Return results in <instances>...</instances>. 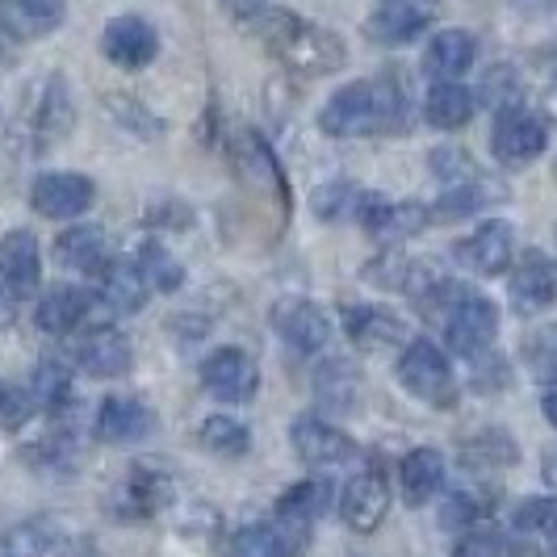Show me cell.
<instances>
[{"instance_id":"8992f818","label":"cell","mask_w":557,"mask_h":557,"mask_svg":"<svg viewBox=\"0 0 557 557\" xmlns=\"http://www.w3.org/2000/svg\"><path fill=\"white\" fill-rule=\"evenodd\" d=\"M453 256L474 277H499V273H507L516 264V256H520L516 251V231H511V223H503V219H486L466 239L453 244Z\"/></svg>"},{"instance_id":"d6986e66","label":"cell","mask_w":557,"mask_h":557,"mask_svg":"<svg viewBox=\"0 0 557 557\" xmlns=\"http://www.w3.org/2000/svg\"><path fill=\"white\" fill-rule=\"evenodd\" d=\"M151 432H156L151 407L139 403V398H126V394L106 398L97 419H92V436L106 441V445H139Z\"/></svg>"},{"instance_id":"836d02e7","label":"cell","mask_w":557,"mask_h":557,"mask_svg":"<svg viewBox=\"0 0 557 557\" xmlns=\"http://www.w3.org/2000/svg\"><path fill=\"white\" fill-rule=\"evenodd\" d=\"M516 461H520V448H516V441H511L507 432H499V428H486V432L461 441V466H466V470L486 474V470H507V466H516Z\"/></svg>"},{"instance_id":"9c48e42d","label":"cell","mask_w":557,"mask_h":557,"mask_svg":"<svg viewBox=\"0 0 557 557\" xmlns=\"http://www.w3.org/2000/svg\"><path fill=\"white\" fill-rule=\"evenodd\" d=\"M273 332L298 357H319L332 344V314L310 298H281L273 307Z\"/></svg>"},{"instance_id":"5bb4252c","label":"cell","mask_w":557,"mask_h":557,"mask_svg":"<svg viewBox=\"0 0 557 557\" xmlns=\"http://www.w3.org/2000/svg\"><path fill=\"white\" fill-rule=\"evenodd\" d=\"M101 55L122 72H139L160 55V34L139 13H122L101 29Z\"/></svg>"},{"instance_id":"8d00e7d4","label":"cell","mask_w":557,"mask_h":557,"mask_svg":"<svg viewBox=\"0 0 557 557\" xmlns=\"http://www.w3.org/2000/svg\"><path fill=\"white\" fill-rule=\"evenodd\" d=\"M135 264H139L147 289H156V294H176L185 285V264L160 239H147L139 248V256H135Z\"/></svg>"},{"instance_id":"f35d334b","label":"cell","mask_w":557,"mask_h":557,"mask_svg":"<svg viewBox=\"0 0 557 557\" xmlns=\"http://www.w3.org/2000/svg\"><path fill=\"white\" fill-rule=\"evenodd\" d=\"M495 507V495L482 491V486H461V491H448L441 503V524L445 529H470L478 520H486Z\"/></svg>"},{"instance_id":"52a82bcc","label":"cell","mask_w":557,"mask_h":557,"mask_svg":"<svg viewBox=\"0 0 557 557\" xmlns=\"http://www.w3.org/2000/svg\"><path fill=\"white\" fill-rule=\"evenodd\" d=\"M549 147V126L536 117L532 110H499L495 117V131H491V156L503 168H529L536 156H545Z\"/></svg>"},{"instance_id":"cb8c5ba5","label":"cell","mask_w":557,"mask_h":557,"mask_svg":"<svg viewBox=\"0 0 557 557\" xmlns=\"http://www.w3.org/2000/svg\"><path fill=\"white\" fill-rule=\"evenodd\" d=\"M445 453L436 448H411L403 461H398V495L407 507H428L445 491Z\"/></svg>"},{"instance_id":"ac0fdd59","label":"cell","mask_w":557,"mask_h":557,"mask_svg":"<svg viewBox=\"0 0 557 557\" xmlns=\"http://www.w3.org/2000/svg\"><path fill=\"white\" fill-rule=\"evenodd\" d=\"M310 545L307 524H285V520H269V524H248L226 541V557H302Z\"/></svg>"},{"instance_id":"d6a6232c","label":"cell","mask_w":557,"mask_h":557,"mask_svg":"<svg viewBox=\"0 0 557 557\" xmlns=\"http://www.w3.org/2000/svg\"><path fill=\"white\" fill-rule=\"evenodd\" d=\"M29 398L42 416H63V407L72 403V369L63 357H42L34 364V377H29Z\"/></svg>"},{"instance_id":"d590c367","label":"cell","mask_w":557,"mask_h":557,"mask_svg":"<svg viewBox=\"0 0 557 557\" xmlns=\"http://www.w3.org/2000/svg\"><path fill=\"white\" fill-rule=\"evenodd\" d=\"M59 545V529L47 516L22 520L0 532V557H47Z\"/></svg>"},{"instance_id":"f1b7e54d","label":"cell","mask_w":557,"mask_h":557,"mask_svg":"<svg viewBox=\"0 0 557 557\" xmlns=\"http://www.w3.org/2000/svg\"><path fill=\"white\" fill-rule=\"evenodd\" d=\"M357 394H361V369L348 357H327V361L314 369V398L323 411H352L357 407Z\"/></svg>"},{"instance_id":"44dd1931","label":"cell","mask_w":557,"mask_h":557,"mask_svg":"<svg viewBox=\"0 0 557 557\" xmlns=\"http://www.w3.org/2000/svg\"><path fill=\"white\" fill-rule=\"evenodd\" d=\"M42 281V251L38 239L29 231H9L0 235V285L13 294V298H26L29 289H38Z\"/></svg>"},{"instance_id":"ba28073f","label":"cell","mask_w":557,"mask_h":557,"mask_svg":"<svg viewBox=\"0 0 557 557\" xmlns=\"http://www.w3.org/2000/svg\"><path fill=\"white\" fill-rule=\"evenodd\" d=\"M289 448L298 453V461H307L314 470H339L361 457V448L348 432H339L335 423L319 416H298L289 423Z\"/></svg>"},{"instance_id":"1f68e13d","label":"cell","mask_w":557,"mask_h":557,"mask_svg":"<svg viewBox=\"0 0 557 557\" xmlns=\"http://www.w3.org/2000/svg\"><path fill=\"white\" fill-rule=\"evenodd\" d=\"M499 197H503V189L495 185V181L474 176V181H466V185H448V189H441L436 206H432V219H436V223H457V219H470V214H478V210L495 206Z\"/></svg>"},{"instance_id":"603a6c76","label":"cell","mask_w":557,"mask_h":557,"mask_svg":"<svg viewBox=\"0 0 557 557\" xmlns=\"http://www.w3.org/2000/svg\"><path fill=\"white\" fill-rule=\"evenodd\" d=\"M72 357H76V364H81L88 377L110 382V377H122L135 364V348H131V339L117 332V327L106 323V327H97L92 335H84Z\"/></svg>"},{"instance_id":"681fc988","label":"cell","mask_w":557,"mask_h":557,"mask_svg":"<svg viewBox=\"0 0 557 557\" xmlns=\"http://www.w3.org/2000/svg\"><path fill=\"white\" fill-rule=\"evenodd\" d=\"M231 4H235V9H239V13H244V9H251V4H256V0H231Z\"/></svg>"},{"instance_id":"d4e9b609","label":"cell","mask_w":557,"mask_h":557,"mask_svg":"<svg viewBox=\"0 0 557 557\" xmlns=\"http://www.w3.org/2000/svg\"><path fill=\"white\" fill-rule=\"evenodd\" d=\"M55 256L63 269L72 273H88V277H101L106 264H110V235L97 223H72L55 239Z\"/></svg>"},{"instance_id":"f6af8a7d","label":"cell","mask_w":557,"mask_h":557,"mask_svg":"<svg viewBox=\"0 0 557 557\" xmlns=\"http://www.w3.org/2000/svg\"><path fill=\"white\" fill-rule=\"evenodd\" d=\"M554 0H511V9H520L524 17H536V13H545Z\"/></svg>"},{"instance_id":"83f0119b","label":"cell","mask_w":557,"mask_h":557,"mask_svg":"<svg viewBox=\"0 0 557 557\" xmlns=\"http://www.w3.org/2000/svg\"><path fill=\"white\" fill-rule=\"evenodd\" d=\"M76 122V106H72V88L63 76H47V84L34 97V113H29V131L42 143H55L72 131Z\"/></svg>"},{"instance_id":"e575fe53","label":"cell","mask_w":557,"mask_h":557,"mask_svg":"<svg viewBox=\"0 0 557 557\" xmlns=\"http://www.w3.org/2000/svg\"><path fill=\"white\" fill-rule=\"evenodd\" d=\"M369 194H373V189H361V185H352V181H332V185H319V189L310 194V210H314L323 223H357Z\"/></svg>"},{"instance_id":"60d3db41","label":"cell","mask_w":557,"mask_h":557,"mask_svg":"<svg viewBox=\"0 0 557 557\" xmlns=\"http://www.w3.org/2000/svg\"><path fill=\"white\" fill-rule=\"evenodd\" d=\"M511 529L520 532V536H529V541H536V545H545L557 532V499H549V495L524 499L511 511Z\"/></svg>"},{"instance_id":"f907efd6","label":"cell","mask_w":557,"mask_h":557,"mask_svg":"<svg viewBox=\"0 0 557 557\" xmlns=\"http://www.w3.org/2000/svg\"><path fill=\"white\" fill-rule=\"evenodd\" d=\"M549 76H554V84H557V51L549 55Z\"/></svg>"},{"instance_id":"11a10c76","label":"cell","mask_w":557,"mask_h":557,"mask_svg":"<svg viewBox=\"0 0 557 557\" xmlns=\"http://www.w3.org/2000/svg\"><path fill=\"white\" fill-rule=\"evenodd\" d=\"M554 176H557V160H554Z\"/></svg>"},{"instance_id":"9a60e30c","label":"cell","mask_w":557,"mask_h":557,"mask_svg":"<svg viewBox=\"0 0 557 557\" xmlns=\"http://www.w3.org/2000/svg\"><path fill=\"white\" fill-rule=\"evenodd\" d=\"M92 314H101L97 289L59 281V285H51V289L38 298L34 323H38V332H47V335H67V332H76L81 323H88ZM101 319H106V314H101ZM106 323H110V319H106Z\"/></svg>"},{"instance_id":"ffe728a7","label":"cell","mask_w":557,"mask_h":557,"mask_svg":"<svg viewBox=\"0 0 557 557\" xmlns=\"http://www.w3.org/2000/svg\"><path fill=\"white\" fill-rule=\"evenodd\" d=\"M428 9L416 0H382L369 17H364V38L377 47H407L428 29Z\"/></svg>"},{"instance_id":"6da1fadb","label":"cell","mask_w":557,"mask_h":557,"mask_svg":"<svg viewBox=\"0 0 557 557\" xmlns=\"http://www.w3.org/2000/svg\"><path fill=\"white\" fill-rule=\"evenodd\" d=\"M239 22L294 76H327V72H339L344 59H348L344 38L335 29L314 26V22L289 13V9H277V4H251V9L239 13Z\"/></svg>"},{"instance_id":"8fae6325","label":"cell","mask_w":557,"mask_h":557,"mask_svg":"<svg viewBox=\"0 0 557 557\" xmlns=\"http://www.w3.org/2000/svg\"><path fill=\"white\" fill-rule=\"evenodd\" d=\"M391 503H394V491L386 470L369 466V470H361V474H352L344 482V491H339V516H344V524L352 532H373L391 516Z\"/></svg>"},{"instance_id":"4dcf8cb0","label":"cell","mask_w":557,"mask_h":557,"mask_svg":"<svg viewBox=\"0 0 557 557\" xmlns=\"http://www.w3.org/2000/svg\"><path fill=\"white\" fill-rule=\"evenodd\" d=\"M474 92L461 81H436L428 88V101H423V117L436 126V131H461L470 126L474 117Z\"/></svg>"},{"instance_id":"4316f807","label":"cell","mask_w":557,"mask_h":557,"mask_svg":"<svg viewBox=\"0 0 557 557\" xmlns=\"http://www.w3.org/2000/svg\"><path fill=\"white\" fill-rule=\"evenodd\" d=\"M147 281H143L139 264L135 260H110L106 273H101V289H97V302H101V314L106 319H117V314H135L147 302Z\"/></svg>"},{"instance_id":"ee69618b","label":"cell","mask_w":557,"mask_h":557,"mask_svg":"<svg viewBox=\"0 0 557 557\" xmlns=\"http://www.w3.org/2000/svg\"><path fill=\"white\" fill-rule=\"evenodd\" d=\"M13 314H17V298L0 285V327H9V323H13Z\"/></svg>"},{"instance_id":"74e56055","label":"cell","mask_w":557,"mask_h":557,"mask_svg":"<svg viewBox=\"0 0 557 557\" xmlns=\"http://www.w3.org/2000/svg\"><path fill=\"white\" fill-rule=\"evenodd\" d=\"M197 445L214 457H244L251 448V432L244 419H231V416H210L201 419L197 428Z\"/></svg>"},{"instance_id":"b9f144b4","label":"cell","mask_w":557,"mask_h":557,"mask_svg":"<svg viewBox=\"0 0 557 557\" xmlns=\"http://www.w3.org/2000/svg\"><path fill=\"white\" fill-rule=\"evenodd\" d=\"M428 168H432V176H436L445 189L448 185H466V181L482 176L478 164L470 160V151H461V147H436L432 160H428Z\"/></svg>"},{"instance_id":"484cf974","label":"cell","mask_w":557,"mask_h":557,"mask_svg":"<svg viewBox=\"0 0 557 557\" xmlns=\"http://www.w3.org/2000/svg\"><path fill=\"white\" fill-rule=\"evenodd\" d=\"M478 59V38L470 29H441L432 34L428 51H423V72L432 81H461Z\"/></svg>"},{"instance_id":"30bf717a","label":"cell","mask_w":557,"mask_h":557,"mask_svg":"<svg viewBox=\"0 0 557 557\" xmlns=\"http://www.w3.org/2000/svg\"><path fill=\"white\" fill-rule=\"evenodd\" d=\"M201 386L219 403L244 407L260 391V364L251 361V352H244V348H214L201 361Z\"/></svg>"},{"instance_id":"7dc6e473","label":"cell","mask_w":557,"mask_h":557,"mask_svg":"<svg viewBox=\"0 0 557 557\" xmlns=\"http://www.w3.org/2000/svg\"><path fill=\"white\" fill-rule=\"evenodd\" d=\"M541 474H545V482H549V486H557V448H549V453H545Z\"/></svg>"},{"instance_id":"7402d4cb","label":"cell","mask_w":557,"mask_h":557,"mask_svg":"<svg viewBox=\"0 0 557 557\" xmlns=\"http://www.w3.org/2000/svg\"><path fill=\"white\" fill-rule=\"evenodd\" d=\"M67 0H0V34L13 42H38L63 26Z\"/></svg>"},{"instance_id":"2e32d148","label":"cell","mask_w":557,"mask_h":557,"mask_svg":"<svg viewBox=\"0 0 557 557\" xmlns=\"http://www.w3.org/2000/svg\"><path fill=\"white\" fill-rule=\"evenodd\" d=\"M168 503V474L156 466H135L126 470L122 482L110 491V516L122 524H139L151 520L160 507Z\"/></svg>"},{"instance_id":"bcb514c9","label":"cell","mask_w":557,"mask_h":557,"mask_svg":"<svg viewBox=\"0 0 557 557\" xmlns=\"http://www.w3.org/2000/svg\"><path fill=\"white\" fill-rule=\"evenodd\" d=\"M541 411H545V419L554 423V432H557V386H549V391H545V398H541Z\"/></svg>"},{"instance_id":"ab89813d","label":"cell","mask_w":557,"mask_h":557,"mask_svg":"<svg viewBox=\"0 0 557 557\" xmlns=\"http://www.w3.org/2000/svg\"><path fill=\"white\" fill-rule=\"evenodd\" d=\"M524 364L541 386H557V323H541L524 335Z\"/></svg>"},{"instance_id":"f5cc1de1","label":"cell","mask_w":557,"mask_h":557,"mask_svg":"<svg viewBox=\"0 0 557 557\" xmlns=\"http://www.w3.org/2000/svg\"><path fill=\"white\" fill-rule=\"evenodd\" d=\"M4 394H9V386H0V407H4Z\"/></svg>"},{"instance_id":"7c38bea8","label":"cell","mask_w":557,"mask_h":557,"mask_svg":"<svg viewBox=\"0 0 557 557\" xmlns=\"http://www.w3.org/2000/svg\"><path fill=\"white\" fill-rule=\"evenodd\" d=\"M339 323L352 339V348L364 357H382L394 352L403 339H407V323L394 314V310L377 307V302H352V307L339 310Z\"/></svg>"},{"instance_id":"e0dca14e","label":"cell","mask_w":557,"mask_h":557,"mask_svg":"<svg viewBox=\"0 0 557 557\" xmlns=\"http://www.w3.org/2000/svg\"><path fill=\"white\" fill-rule=\"evenodd\" d=\"M357 223H361L369 235L386 239V244H403V239H416V235L428 231L432 206H423V201H386L382 194H369Z\"/></svg>"},{"instance_id":"c3c4849f","label":"cell","mask_w":557,"mask_h":557,"mask_svg":"<svg viewBox=\"0 0 557 557\" xmlns=\"http://www.w3.org/2000/svg\"><path fill=\"white\" fill-rule=\"evenodd\" d=\"M541 549H545V557H557V532L549 536V541H545V545H541Z\"/></svg>"},{"instance_id":"f546056e","label":"cell","mask_w":557,"mask_h":557,"mask_svg":"<svg viewBox=\"0 0 557 557\" xmlns=\"http://www.w3.org/2000/svg\"><path fill=\"white\" fill-rule=\"evenodd\" d=\"M332 511V482L323 478H307V482H294L289 491H281V499L273 503V516L285 524H314Z\"/></svg>"},{"instance_id":"7bdbcfd3","label":"cell","mask_w":557,"mask_h":557,"mask_svg":"<svg viewBox=\"0 0 557 557\" xmlns=\"http://www.w3.org/2000/svg\"><path fill=\"white\" fill-rule=\"evenodd\" d=\"M453 557H503V541L495 532H482V529H466L461 541L453 545Z\"/></svg>"},{"instance_id":"277c9868","label":"cell","mask_w":557,"mask_h":557,"mask_svg":"<svg viewBox=\"0 0 557 557\" xmlns=\"http://www.w3.org/2000/svg\"><path fill=\"white\" fill-rule=\"evenodd\" d=\"M499 339V307L482 294H466L457 307L445 314V344L453 357L474 361L482 352H491Z\"/></svg>"},{"instance_id":"5b68a950","label":"cell","mask_w":557,"mask_h":557,"mask_svg":"<svg viewBox=\"0 0 557 557\" xmlns=\"http://www.w3.org/2000/svg\"><path fill=\"white\" fill-rule=\"evenodd\" d=\"M97 185L84 172H42L29 185V210L51 223H76L92 210Z\"/></svg>"},{"instance_id":"7a4b0ae2","label":"cell","mask_w":557,"mask_h":557,"mask_svg":"<svg viewBox=\"0 0 557 557\" xmlns=\"http://www.w3.org/2000/svg\"><path fill=\"white\" fill-rule=\"evenodd\" d=\"M407 126V92L394 76L352 81L335 88L319 110V131L332 139H361V135H391Z\"/></svg>"},{"instance_id":"db71d44e","label":"cell","mask_w":557,"mask_h":557,"mask_svg":"<svg viewBox=\"0 0 557 557\" xmlns=\"http://www.w3.org/2000/svg\"><path fill=\"white\" fill-rule=\"evenodd\" d=\"M554 251H557V226H554Z\"/></svg>"},{"instance_id":"816d5d0a","label":"cell","mask_w":557,"mask_h":557,"mask_svg":"<svg viewBox=\"0 0 557 557\" xmlns=\"http://www.w3.org/2000/svg\"><path fill=\"white\" fill-rule=\"evenodd\" d=\"M88 549H92L88 541H76V554H88ZM63 554H67V549H63Z\"/></svg>"},{"instance_id":"3957f363","label":"cell","mask_w":557,"mask_h":557,"mask_svg":"<svg viewBox=\"0 0 557 557\" xmlns=\"http://www.w3.org/2000/svg\"><path fill=\"white\" fill-rule=\"evenodd\" d=\"M398 382H403V391L411 394V398L428 403V407H453L457 403L453 361H448L445 348L436 339H428V335H419V339H411L403 348V357H398Z\"/></svg>"},{"instance_id":"4fadbf2b","label":"cell","mask_w":557,"mask_h":557,"mask_svg":"<svg viewBox=\"0 0 557 557\" xmlns=\"http://www.w3.org/2000/svg\"><path fill=\"white\" fill-rule=\"evenodd\" d=\"M507 298H511V310L524 314V319L549 310L557 302V264L545 251H524V256H516Z\"/></svg>"}]
</instances>
